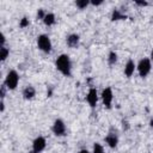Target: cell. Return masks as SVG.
I'll return each mask as SVG.
<instances>
[{"mask_svg":"<svg viewBox=\"0 0 153 153\" xmlns=\"http://www.w3.org/2000/svg\"><path fill=\"white\" fill-rule=\"evenodd\" d=\"M108 61H109V65H115L116 61H117V54H116L115 51H110V53H109Z\"/></svg>","mask_w":153,"mask_h":153,"instance_id":"2e32d148","label":"cell"},{"mask_svg":"<svg viewBox=\"0 0 153 153\" xmlns=\"http://www.w3.org/2000/svg\"><path fill=\"white\" fill-rule=\"evenodd\" d=\"M151 67H152V65H151V60L149 59H147V57L141 59L139 61V63H137V67H136L137 68V72H139V75L141 78L147 76L148 73L151 72Z\"/></svg>","mask_w":153,"mask_h":153,"instance_id":"7a4b0ae2","label":"cell"},{"mask_svg":"<svg viewBox=\"0 0 153 153\" xmlns=\"http://www.w3.org/2000/svg\"><path fill=\"white\" fill-rule=\"evenodd\" d=\"M151 126H152V127H153V120H152V121H151Z\"/></svg>","mask_w":153,"mask_h":153,"instance_id":"d4e9b609","label":"cell"},{"mask_svg":"<svg viewBox=\"0 0 153 153\" xmlns=\"http://www.w3.org/2000/svg\"><path fill=\"white\" fill-rule=\"evenodd\" d=\"M105 141H106V143H108V146H109V147H111V148H115V147L117 146V142H118V137H117V134H115V133L110 131V133L106 135V137H105Z\"/></svg>","mask_w":153,"mask_h":153,"instance_id":"9c48e42d","label":"cell"},{"mask_svg":"<svg viewBox=\"0 0 153 153\" xmlns=\"http://www.w3.org/2000/svg\"><path fill=\"white\" fill-rule=\"evenodd\" d=\"M79 153H90V152H88L87 149H81V151H80Z\"/></svg>","mask_w":153,"mask_h":153,"instance_id":"603a6c76","label":"cell"},{"mask_svg":"<svg viewBox=\"0 0 153 153\" xmlns=\"http://www.w3.org/2000/svg\"><path fill=\"white\" fill-rule=\"evenodd\" d=\"M90 4V1L88 0H78L76 2H75V5H76V7H79L80 10H82V8H85L87 5Z\"/></svg>","mask_w":153,"mask_h":153,"instance_id":"ac0fdd59","label":"cell"},{"mask_svg":"<svg viewBox=\"0 0 153 153\" xmlns=\"http://www.w3.org/2000/svg\"><path fill=\"white\" fill-rule=\"evenodd\" d=\"M102 2H103L102 0H99V1H91V4H92V5H94V6H97V5H100Z\"/></svg>","mask_w":153,"mask_h":153,"instance_id":"7402d4cb","label":"cell"},{"mask_svg":"<svg viewBox=\"0 0 153 153\" xmlns=\"http://www.w3.org/2000/svg\"><path fill=\"white\" fill-rule=\"evenodd\" d=\"M126 18L127 17L123 13H121L118 10H114V12L111 14V19L112 20H121V19H126Z\"/></svg>","mask_w":153,"mask_h":153,"instance_id":"5bb4252c","label":"cell"},{"mask_svg":"<svg viewBox=\"0 0 153 153\" xmlns=\"http://www.w3.org/2000/svg\"><path fill=\"white\" fill-rule=\"evenodd\" d=\"M36 94V90L32 87V86H26L24 90H23V97L25 99H31L33 98Z\"/></svg>","mask_w":153,"mask_h":153,"instance_id":"8fae6325","label":"cell"},{"mask_svg":"<svg viewBox=\"0 0 153 153\" xmlns=\"http://www.w3.org/2000/svg\"><path fill=\"white\" fill-rule=\"evenodd\" d=\"M8 54H10V50L6 47H1L0 48V57H1V61H5L7 59V56H8Z\"/></svg>","mask_w":153,"mask_h":153,"instance_id":"9a60e30c","label":"cell"},{"mask_svg":"<svg viewBox=\"0 0 153 153\" xmlns=\"http://www.w3.org/2000/svg\"><path fill=\"white\" fill-rule=\"evenodd\" d=\"M19 82V75L16 71H10L5 79V86L8 90H14Z\"/></svg>","mask_w":153,"mask_h":153,"instance_id":"3957f363","label":"cell"},{"mask_svg":"<svg viewBox=\"0 0 153 153\" xmlns=\"http://www.w3.org/2000/svg\"><path fill=\"white\" fill-rule=\"evenodd\" d=\"M45 145H47V141L43 136H38L33 140V143H32V151H35L36 153H39L42 152L44 148H45Z\"/></svg>","mask_w":153,"mask_h":153,"instance_id":"52a82bcc","label":"cell"},{"mask_svg":"<svg viewBox=\"0 0 153 153\" xmlns=\"http://www.w3.org/2000/svg\"><path fill=\"white\" fill-rule=\"evenodd\" d=\"M37 45L44 53H49L51 50V41L47 35H39L37 37Z\"/></svg>","mask_w":153,"mask_h":153,"instance_id":"277c9868","label":"cell"},{"mask_svg":"<svg viewBox=\"0 0 153 153\" xmlns=\"http://www.w3.org/2000/svg\"><path fill=\"white\" fill-rule=\"evenodd\" d=\"M29 153H36V152H35V151H30Z\"/></svg>","mask_w":153,"mask_h":153,"instance_id":"484cf974","label":"cell"},{"mask_svg":"<svg viewBox=\"0 0 153 153\" xmlns=\"http://www.w3.org/2000/svg\"><path fill=\"white\" fill-rule=\"evenodd\" d=\"M92 153H104V148H103V146H102L100 143L96 142V143L93 145V151H92Z\"/></svg>","mask_w":153,"mask_h":153,"instance_id":"e0dca14e","label":"cell"},{"mask_svg":"<svg viewBox=\"0 0 153 153\" xmlns=\"http://www.w3.org/2000/svg\"><path fill=\"white\" fill-rule=\"evenodd\" d=\"M53 133L56 136H63L66 134V126L62 120H56L53 124Z\"/></svg>","mask_w":153,"mask_h":153,"instance_id":"5b68a950","label":"cell"},{"mask_svg":"<svg viewBox=\"0 0 153 153\" xmlns=\"http://www.w3.org/2000/svg\"><path fill=\"white\" fill-rule=\"evenodd\" d=\"M135 4L139 6H147L148 5V2H146V1H135Z\"/></svg>","mask_w":153,"mask_h":153,"instance_id":"44dd1931","label":"cell"},{"mask_svg":"<svg viewBox=\"0 0 153 153\" xmlns=\"http://www.w3.org/2000/svg\"><path fill=\"white\" fill-rule=\"evenodd\" d=\"M135 68H136V66H135L134 61L133 60H128V62L126 63V67H124V74L127 75V78H130L134 74Z\"/></svg>","mask_w":153,"mask_h":153,"instance_id":"30bf717a","label":"cell"},{"mask_svg":"<svg viewBox=\"0 0 153 153\" xmlns=\"http://www.w3.org/2000/svg\"><path fill=\"white\" fill-rule=\"evenodd\" d=\"M102 99H103V104L110 109L111 108V102H112V91L110 87H106L103 90L102 92Z\"/></svg>","mask_w":153,"mask_h":153,"instance_id":"8992f818","label":"cell"},{"mask_svg":"<svg viewBox=\"0 0 153 153\" xmlns=\"http://www.w3.org/2000/svg\"><path fill=\"white\" fill-rule=\"evenodd\" d=\"M19 26H20V27H26V26H29V19H27L26 17L22 18V19H20V23H19Z\"/></svg>","mask_w":153,"mask_h":153,"instance_id":"d6986e66","label":"cell"},{"mask_svg":"<svg viewBox=\"0 0 153 153\" xmlns=\"http://www.w3.org/2000/svg\"><path fill=\"white\" fill-rule=\"evenodd\" d=\"M78 43H79V36H78V35L72 33V35H69V36L67 37V45H68V47L74 48V47L78 45Z\"/></svg>","mask_w":153,"mask_h":153,"instance_id":"7c38bea8","label":"cell"},{"mask_svg":"<svg viewBox=\"0 0 153 153\" xmlns=\"http://www.w3.org/2000/svg\"><path fill=\"white\" fill-rule=\"evenodd\" d=\"M55 66H56L57 71H60L63 75H66V76H69V75H71L72 63H71V60H69V56H68V55H66V54L60 55V56L56 59Z\"/></svg>","mask_w":153,"mask_h":153,"instance_id":"6da1fadb","label":"cell"},{"mask_svg":"<svg viewBox=\"0 0 153 153\" xmlns=\"http://www.w3.org/2000/svg\"><path fill=\"white\" fill-rule=\"evenodd\" d=\"M43 22H44V24L48 25V26L53 25V24L55 23V16H54V13H47L45 17L43 18Z\"/></svg>","mask_w":153,"mask_h":153,"instance_id":"4fadbf2b","label":"cell"},{"mask_svg":"<svg viewBox=\"0 0 153 153\" xmlns=\"http://www.w3.org/2000/svg\"><path fill=\"white\" fill-rule=\"evenodd\" d=\"M86 99H87V103L90 104L91 108H94L96 104H97V100H98V94H97V90L96 88H90L87 96H86Z\"/></svg>","mask_w":153,"mask_h":153,"instance_id":"ba28073f","label":"cell"},{"mask_svg":"<svg viewBox=\"0 0 153 153\" xmlns=\"http://www.w3.org/2000/svg\"><path fill=\"white\" fill-rule=\"evenodd\" d=\"M151 59L153 60V49H152V51H151Z\"/></svg>","mask_w":153,"mask_h":153,"instance_id":"cb8c5ba5","label":"cell"},{"mask_svg":"<svg viewBox=\"0 0 153 153\" xmlns=\"http://www.w3.org/2000/svg\"><path fill=\"white\" fill-rule=\"evenodd\" d=\"M45 14H47V13H44V11H43L42 8H39L38 12H37V18H38V19H43V18L45 17Z\"/></svg>","mask_w":153,"mask_h":153,"instance_id":"ffe728a7","label":"cell"}]
</instances>
